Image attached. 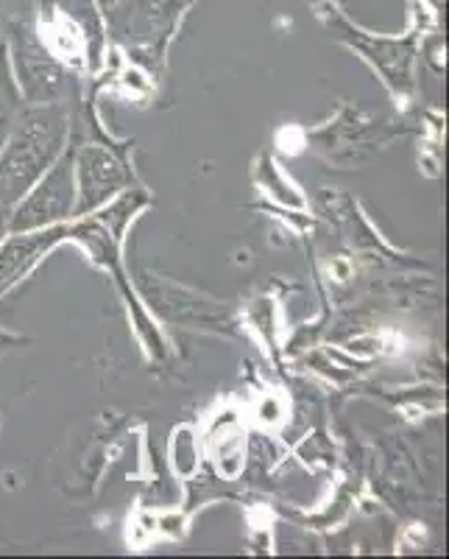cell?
<instances>
[{"instance_id":"1","label":"cell","mask_w":449,"mask_h":559,"mask_svg":"<svg viewBox=\"0 0 449 559\" xmlns=\"http://www.w3.org/2000/svg\"><path fill=\"white\" fill-rule=\"evenodd\" d=\"M68 112L59 104H28L0 148V202L14 207L57 163L68 143Z\"/></svg>"},{"instance_id":"12","label":"cell","mask_w":449,"mask_h":559,"mask_svg":"<svg viewBox=\"0 0 449 559\" xmlns=\"http://www.w3.org/2000/svg\"><path fill=\"white\" fill-rule=\"evenodd\" d=\"M93 3H96V7H101V9H104V12H107V9H109V7H112L114 0H93Z\"/></svg>"},{"instance_id":"9","label":"cell","mask_w":449,"mask_h":559,"mask_svg":"<svg viewBox=\"0 0 449 559\" xmlns=\"http://www.w3.org/2000/svg\"><path fill=\"white\" fill-rule=\"evenodd\" d=\"M9 213H12V207H7V204L0 202V243H3V238H7L9 233Z\"/></svg>"},{"instance_id":"10","label":"cell","mask_w":449,"mask_h":559,"mask_svg":"<svg viewBox=\"0 0 449 559\" xmlns=\"http://www.w3.org/2000/svg\"><path fill=\"white\" fill-rule=\"evenodd\" d=\"M9 127H12V118H9V115H0V148H3V140H7Z\"/></svg>"},{"instance_id":"11","label":"cell","mask_w":449,"mask_h":559,"mask_svg":"<svg viewBox=\"0 0 449 559\" xmlns=\"http://www.w3.org/2000/svg\"><path fill=\"white\" fill-rule=\"evenodd\" d=\"M17 342H20L17 336H12V333H7V331H0V349L12 347V344H17Z\"/></svg>"},{"instance_id":"4","label":"cell","mask_w":449,"mask_h":559,"mask_svg":"<svg viewBox=\"0 0 449 559\" xmlns=\"http://www.w3.org/2000/svg\"><path fill=\"white\" fill-rule=\"evenodd\" d=\"M193 0H114L107 9L109 32L132 51L162 53Z\"/></svg>"},{"instance_id":"3","label":"cell","mask_w":449,"mask_h":559,"mask_svg":"<svg viewBox=\"0 0 449 559\" xmlns=\"http://www.w3.org/2000/svg\"><path fill=\"white\" fill-rule=\"evenodd\" d=\"M76 204V152L64 148L48 171L34 182L32 191L9 213V233H32L59 224Z\"/></svg>"},{"instance_id":"7","label":"cell","mask_w":449,"mask_h":559,"mask_svg":"<svg viewBox=\"0 0 449 559\" xmlns=\"http://www.w3.org/2000/svg\"><path fill=\"white\" fill-rule=\"evenodd\" d=\"M321 14H324V20L329 23V28H332L338 37H343L347 43L357 45L361 51H366L368 59L380 64V70H386L388 76H393V70H397V68H399V73H405V76H408L411 39H402V43H399V39H374V37H368L366 32L354 28L352 23L343 17L341 9H336V7H327Z\"/></svg>"},{"instance_id":"6","label":"cell","mask_w":449,"mask_h":559,"mask_svg":"<svg viewBox=\"0 0 449 559\" xmlns=\"http://www.w3.org/2000/svg\"><path fill=\"white\" fill-rule=\"evenodd\" d=\"M70 236L64 227L32 229V233H12L7 243H0V294L17 283L34 263L43 258L57 241Z\"/></svg>"},{"instance_id":"8","label":"cell","mask_w":449,"mask_h":559,"mask_svg":"<svg viewBox=\"0 0 449 559\" xmlns=\"http://www.w3.org/2000/svg\"><path fill=\"white\" fill-rule=\"evenodd\" d=\"M23 104L17 82H14L12 62H9L7 43H0V115H12Z\"/></svg>"},{"instance_id":"2","label":"cell","mask_w":449,"mask_h":559,"mask_svg":"<svg viewBox=\"0 0 449 559\" xmlns=\"http://www.w3.org/2000/svg\"><path fill=\"white\" fill-rule=\"evenodd\" d=\"M12 45L9 48V62H12L14 82H17L20 98L26 104H59L68 90V73L64 64L45 45L43 34L20 20L12 23Z\"/></svg>"},{"instance_id":"5","label":"cell","mask_w":449,"mask_h":559,"mask_svg":"<svg viewBox=\"0 0 449 559\" xmlns=\"http://www.w3.org/2000/svg\"><path fill=\"white\" fill-rule=\"evenodd\" d=\"M129 185V174L114 154L101 146H84L76 154V204L73 213L87 216L96 207L107 204L114 193Z\"/></svg>"}]
</instances>
